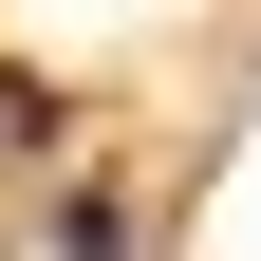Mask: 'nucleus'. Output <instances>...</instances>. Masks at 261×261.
<instances>
[{"mask_svg": "<svg viewBox=\"0 0 261 261\" xmlns=\"http://www.w3.org/2000/svg\"><path fill=\"white\" fill-rule=\"evenodd\" d=\"M56 261H130V205L112 187H56Z\"/></svg>", "mask_w": 261, "mask_h": 261, "instance_id": "obj_1", "label": "nucleus"}]
</instances>
